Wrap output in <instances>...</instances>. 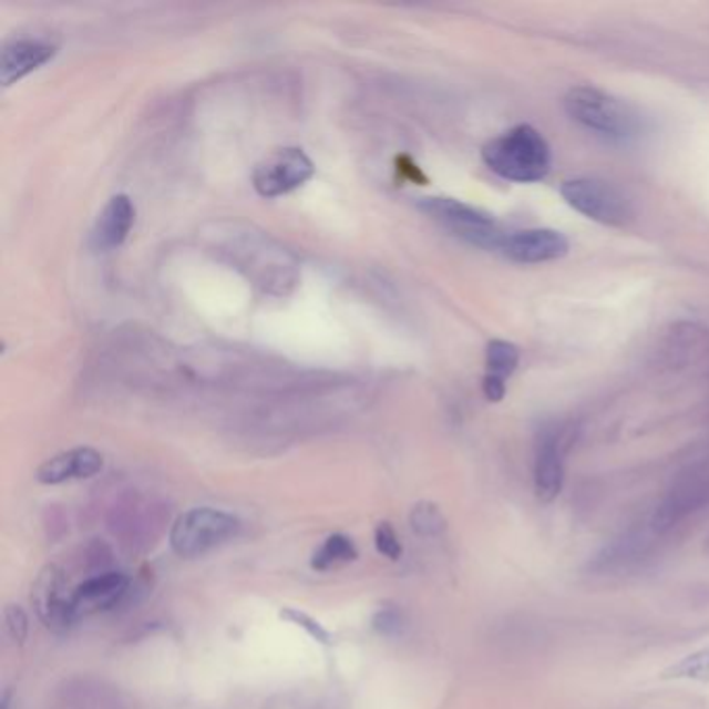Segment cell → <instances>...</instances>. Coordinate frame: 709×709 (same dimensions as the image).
<instances>
[{"label":"cell","instance_id":"cell-1","mask_svg":"<svg viewBox=\"0 0 709 709\" xmlns=\"http://www.w3.org/2000/svg\"><path fill=\"white\" fill-rule=\"evenodd\" d=\"M481 156L495 175L514 184H535L552 169V148L533 125H516L493 137Z\"/></svg>","mask_w":709,"mask_h":709},{"label":"cell","instance_id":"cell-2","mask_svg":"<svg viewBox=\"0 0 709 709\" xmlns=\"http://www.w3.org/2000/svg\"><path fill=\"white\" fill-rule=\"evenodd\" d=\"M568 117L609 142L628 144L643 134V119L630 104L595 85H576L564 96Z\"/></svg>","mask_w":709,"mask_h":709},{"label":"cell","instance_id":"cell-3","mask_svg":"<svg viewBox=\"0 0 709 709\" xmlns=\"http://www.w3.org/2000/svg\"><path fill=\"white\" fill-rule=\"evenodd\" d=\"M242 524L234 514L215 507H194L171 526V549L179 557H198L234 540Z\"/></svg>","mask_w":709,"mask_h":709},{"label":"cell","instance_id":"cell-4","mask_svg":"<svg viewBox=\"0 0 709 709\" xmlns=\"http://www.w3.org/2000/svg\"><path fill=\"white\" fill-rule=\"evenodd\" d=\"M422 213H427L431 219L441 223L445 229H450L454 236L485 248V250H497L502 246V239L506 232L500 229L497 220L491 217L490 213L474 208L471 204L460 203L454 198H422L419 203Z\"/></svg>","mask_w":709,"mask_h":709},{"label":"cell","instance_id":"cell-5","mask_svg":"<svg viewBox=\"0 0 709 709\" xmlns=\"http://www.w3.org/2000/svg\"><path fill=\"white\" fill-rule=\"evenodd\" d=\"M559 194L576 213L595 223L623 227L633 219V206L628 198L608 182L595 177H575L562 184Z\"/></svg>","mask_w":709,"mask_h":709},{"label":"cell","instance_id":"cell-6","mask_svg":"<svg viewBox=\"0 0 709 709\" xmlns=\"http://www.w3.org/2000/svg\"><path fill=\"white\" fill-rule=\"evenodd\" d=\"M315 177V163L302 148H281L263 158L253 173L254 189L263 198H279Z\"/></svg>","mask_w":709,"mask_h":709},{"label":"cell","instance_id":"cell-7","mask_svg":"<svg viewBox=\"0 0 709 709\" xmlns=\"http://www.w3.org/2000/svg\"><path fill=\"white\" fill-rule=\"evenodd\" d=\"M38 618L54 633H65L69 626L75 625V614L71 608V593H68V578L59 566H47L32 589Z\"/></svg>","mask_w":709,"mask_h":709},{"label":"cell","instance_id":"cell-8","mask_svg":"<svg viewBox=\"0 0 709 709\" xmlns=\"http://www.w3.org/2000/svg\"><path fill=\"white\" fill-rule=\"evenodd\" d=\"M568 239L556 229H523V232H510L502 239L500 253L510 260L521 265H541L559 260L568 254Z\"/></svg>","mask_w":709,"mask_h":709},{"label":"cell","instance_id":"cell-9","mask_svg":"<svg viewBox=\"0 0 709 709\" xmlns=\"http://www.w3.org/2000/svg\"><path fill=\"white\" fill-rule=\"evenodd\" d=\"M132 587L130 576L115 571H106L101 575H94L84 580L75 592L71 593V608L75 614V620L117 608L119 604L127 597Z\"/></svg>","mask_w":709,"mask_h":709},{"label":"cell","instance_id":"cell-10","mask_svg":"<svg viewBox=\"0 0 709 709\" xmlns=\"http://www.w3.org/2000/svg\"><path fill=\"white\" fill-rule=\"evenodd\" d=\"M709 504V476H692L682 481L670 495L659 504L651 528L661 535L685 521L689 514Z\"/></svg>","mask_w":709,"mask_h":709},{"label":"cell","instance_id":"cell-11","mask_svg":"<svg viewBox=\"0 0 709 709\" xmlns=\"http://www.w3.org/2000/svg\"><path fill=\"white\" fill-rule=\"evenodd\" d=\"M56 54V47L40 38H19L2 49L0 82L4 88L16 84L35 69L47 65Z\"/></svg>","mask_w":709,"mask_h":709},{"label":"cell","instance_id":"cell-12","mask_svg":"<svg viewBox=\"0 0 709 709\" xmlns=\"http://www.w3.org/2000/svg\"><path fill=\"white\" fill-rule=\"evenodd\" d=\"M102 464V454L94 448H73L40 464V469L35 471V479L42 485H61L68 481L90 479L101 473Z\"/></svg>","mask_w":709,"mask_h":709},{"label":"cell","instance_id":"cell-13","mask_svg":"<svg viewBox=\"0 0 709 709\" xmlns=\"http://www.w3.org/2000/svg\"><path fill=\"white\" fill-rule=\"evenodd\" d=\"M135 223V206L130 196L117 194L109 203L96 219L92 229V244L96 250L119 248L132 232Z\"/></svg>","mask_w":709,"mask_h":709},{"label":"cell","instance_id":"cell-14","mask_svg":"<svg viewBox=\"0 0 709 709\" xmlns=\"http://www.w3.org/2000/svg\"><path fill=\"white\" fill-rule=\"evenodd\" d=\"M521 362V350L506 339H493L487 343L485 352V377H483V393L490 402H502L506 395V381L514 374Z\"/></svg>","mask_w":709,"mask_h":709},{"label":"cell","instance_id":"cell-15","mask_svg":"<svg viewBox=\"0 0 709 709\" xmlns=\"http://www.w3.org/2000/svg\"><path fill=\"white\" fill-rule=\"evenodd\" d=\"M564 487V458L556 433H545L535 458V491L543 502H552Z\"/></svg>","mask_w":709,"mask_h":709},{"label":"cell","instance_id":"cell-16","mask_svg":"<svg viewBox=\"0 0 709 709\" xmlns=\"http://www.w3.org/2000/svg\"><path fill=\"white\" fill-rule=\"evenodd\" d=\"M356 557H358V549H356L354 541L338 533V535H329L327 540L322 541L321 547L312 554L310 566L319 573H327L331 568L354 562Z\"/></svg>","mask_w":709,"mask_h":709},{"label":"cell","instance_id":"cell-17","mask_svg":"<svg viewBox=\"0 0 709 709\" xmlns=\"http://www.w3.org/2000/svg\"><path fill=\"white\" fill-rule=\"evenodd\" d=\"M410 528L424 540H435L448 531V518L433 502H419L410 510Z\"/></svg>","mask_w":709,"mask_h":709},{"label":"cell","instance_id":"cell-18","mask_svg":"<svg viewBox=\"0 0 709 709\" xmlns=\"http://www.w3.org/2000/svg\"><path fill=\"white\" fill-rule=\"evenodd\" d=\"M664 678H685L708 682L709 680V649H699L691 656L680 659L670 670H666Z\"/></svg>","mask_w":709,"mask_h":709},{"label":"cell","instance_id":"cell-19","mask_svg":"<svg viewBox=\"0 0 709 709\" xmlns=\"http://www.w3.org/2000/svg\"><path fill=\"white\" fill-rule=\"evenodd\" d=\"M281 618L288 620V623H291L294 626H298V628H302L310 639H315V641L321 643V645H331V643H333L331 641V633H329L319 620H315L312 616H308V614L300 612V609H281Z\"/></svg>","mask_w":709,"mask_h":709},{"label":"cell","instance_id":"cell-20","mask_svg":"<svg viewBox=\"0 0 709 709\" xmlns=\"http://www.w3.org/2000/svg\"><path fill=\"white\" fill-rule=\"evenodd\" d=\"M374 547H377V552L381 556L388 557L391 562L400 559L402 552H404L402 541L398 537L395 528L389 523L377 524V528H374Z\"/></svg>","mask_w":709,"mask_h":709},{"label":"cell","instance_id":"cell-21","mask_svg":"<svg viewBox=\"0 0 709 709\" xmlns=\"http://www.w3.org/2000/svg\"><path fill=\"white\" fill-rule=\"evenodd\" d=\"M404 616L398 608L377 609L372 616V628L381 635V637H398L404 630Z\"/></svg>","mask_w":709,"mask_h":709},{"label":"cell","instance_id":"cell-22","mask_svg":"<svg viewBox=\"0 0 709 709\" xmlns=\"http://www.w3.org/2000/svg\"><path fill=\"white\" fill-rule=\"evenodd\" d=\"M4 628H7V635L11 637V641L21 643L28 639V633H30V618L28 614L23 612L21 606H7L4 608Z\"/></svg>","mask_w":709,"mask_h":709},{"label":"cell","instance_id":"cell-23","mask_svg":"<svg viewBox=\"0 0 709 709\" xmlns=\"http://www.w3.org/2000/svg\"><path fill=\"white\" fill-rule=\"evenodd\" d=\"M2 709H11V692H4V697H2Z\"/></svg>","mask_w":709,"mask_h":709}]
</instances>
